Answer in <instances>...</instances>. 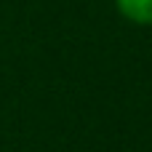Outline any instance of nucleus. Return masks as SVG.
I'll list each match as a JSON object with an SVG mask.
<instances>
[{
	"label": "nucleus",
	"instance_id": "nucleus-1",
	"mask_svg": "<svg viewBox=\"0 0 152 152\" xmlns=\"http://www.w3.org/2000/svg\"><path fill=\"white\" fill-rule=\"evenodd\" d=\"M118 13L139 27H152V0H115Z\"/></svg>",
	"mask_w": 152,
	"mask_h": 152
}]
</instances>
